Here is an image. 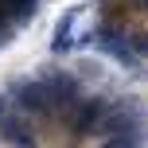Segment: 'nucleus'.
I'll list each match as a JSON object with an SVG mask.
<instances>
[{
    "label": "nucleus",
    "mask_w": 148,
    "mask_h": 148,
    "mask_svg": "<svg viewBox=\"0 0 148 148\" xmlns=\"http://www.w3.org/2000/svg\"><path fill=\"white\" fill-rule=\"evenodd\" d=\"M136 8H144V12H148V0H136Z\"/></svg>",
    "instance_id": "6"
},
{
    "label": "nucleus",
    "mask_w": 148,
    "mask_h": 148,
    "mask_svg": "<svg viewBox=\"0 0 148 148\" xmlns=\"http://www.w3.org/2000/svg\"><path fill=\"white\" fill-rule=\"evenodd\" d=\"M105 113H109V101H105V97H82V101L66 113L70 133H74V136H94L97 125L105 121Z\"/></svg>",
    "instance_id": "1"
},
{
    "label": "nucleus",
    "mask_w": 148,
    "mask_h": 148,
    "mask_svg": "<svg viewBox=\"0 0 148 148\" xmlns=\"http://www.w3.org/2000/svg\"><path fill=\"white\" fill-rule=\"evenodd\" d=\"M125 133H140V109H136L133 101H117L109 105V113H105V121L97 125L94 136H125Z\"/></svg>",
    "instance_id": "2"
},
{
    "label": "nucleus",
    "mask_w": 148,
    "mask_h": 148,
    "mask_svg": "<svg viewBox=\"0 0 148 148\" xmlns=\"http://www.w3.org/2000/svg\"><path fill=\"white\" fill-rule=\"evenodd\" d=\"M4 113H8V97L0 94V117H4Z\"/></svg>",
    "instance_id": "5"
},
{
    "label": "nucleus",
    "mask_w": 148,
    "mask_h": 148,
    "mask_svg": "<svg viewBox=\"0 0 148 148\" xmlns=\"http://www.w3.org/2000/svg\"><path fill=\"white\" fill-rule=\"evenodd\" d=\"M74 20H78V8H70V12L55 23V39H51V51L55 55H62V51L74 47Z\"/></svg>",
    "instance_id": "4"
},
{
    "label": "nucleus",
    "mask_w": 148,
    "mask_h": 148,
    "mask_svg": "<svg viewBox=\"0 0 148 148\" xmlns=\"http://www.w3.org/2000/svg\"><path fill=\"white\" fill-rule=\"evenodd\" d=\"M0 136L12 148H39V136H35V129H31V121L20 117V113H4V117H0Z\"/></svg>",
    "instance_id": "3"
}]
</instances>
